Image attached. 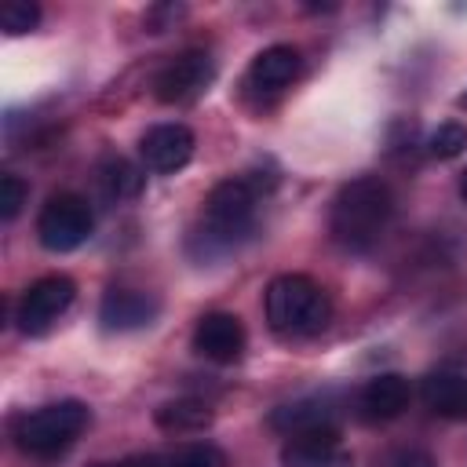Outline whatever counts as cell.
<instances>
[{
  "instance_id": "1",
  "label": "cell",
  "mask_w": 467,
  "mask_h": 467,
  "mask_svg": "<svg viewBox=\"0 0 467 467\" xmlns=\"http://www.w3.org/2000/svg\"><path fill=\"white\" fill-rule=\"evenodd\" d=\"M394 215V193L383 179L376 175H358L350 182L339 186V193L332 197V215H328V230L332 237L350 248V252H365L379 241V234L387 230Z\"/></svg>"
},
{
  "instance_id": "2",
  "label": "cell",
  "mask_w": 467,
  "mask_h": 467,
  "mask_svg": "<svg viewBox=\"0 0 467 467\" xmlns=\"http://www.w3.org/2000/svg\"><path fill=\"white\" fill-rule=\"evenodd\" d=\"M255 204L259 190L252 179H223L204 197V219L193 241H201V259H215L234 252L255 230Z\"/></svg>"
},
{
  "instance_id": "3",
  "label": "cell",
  "mask_w": 467,
  "mask_h": 467,
  "mask_svg": "<svg viewBox=\"0 0 467 467\" xmlns=\"http://www.w3.org/2000/svg\"><path fill=\"white\" fill-rule=\"evenodd\" d=\"M266 321L281 336H317L332 321L328 292L306 274H281L266 285L263 296Z\"/></svg>"
},
{
  "instance_id": "4",
  "label": "cell",
  "mask_w": 467,
  "mask_h": 467,
  "mask_svg": "<svg viewBox=\"0 0 467 467\" xmlns=\"http://www.w3.org/2000/svg\"><path fill=\"white\" fill-rule=\"evenodd\" d=\"M88 423H91L88 405L77 398H66V401H51L33 412H22L11 423V438L26 456L47 460V456H58L62 449H69Z\"/></svg>"
},
{
  "instance_id": "5",
  "label": "cell",
  "mask_w": 467,
  "mask_h": 467,
  "mask_svg": "<svg viewBox=\"0 0 467 467\" xmlns=\"http://www.w3.org/2000/svg\"><path fill=\"white\" fill-rule=\"evenodd\" d=\"M95 215L80 193H55L36 215V237L47 252H73L91 237Z\"/></svg>"
},
{
  "instance_id": "6",
  "label": "cell",
  "mask_w": 467,
  "mask_h": 467,
  "mask_svg": "<svg viewBox=\"0 0 467 467\" xmlns=\"http://www.w3.org/2000/svg\"><path fill=\"white\" fill-rule=\"evenodd\" d=\"M73 296H77V285L66 277V274H47L40 281H33L26 288V296L18 299V328L26 336H44L69 306H73Z\"/></svg>"
},
{
  "instance_id": "7",
  "label": "cell",
  "mask_w": 467,
  "mask_h": 467,
  "mask_svg": "<svg viewBox=\"0 0 467 467\" xmlns=\"http://www.w3.org/2000/svg\"><path fill=\"white\" fill-rule=\"evenodd\" d=\"M212 77H215V62H212V55L193 47V51H182L179 58H171V62L157 73V80H153V95H157L161 102H168V106H179V102L197 99V95L212 84Z\"/></svg>"
},
{
  "instance_id": "8",
  "label": "cell",
  "mask_w": 467,
  "mask_h": 467,
  "mask_svg": "<svg viewBox=\"0 0 467 467\" xmlns=\"http://www.w3.org/2000/svg\"><path fill=\"white\" fill-rule=\"evenodd\" d=\"M244 325L237 314H226V310H212L197 321L193 328V350L215 365H234L241 361L244 354Z\"/></svg>"
},
{
  "instance_id": "9",
  "label": "cell",
  "mask_w": 467,
  "mask_h": 467,
  "mask_svg": "<svg viewBox=\"0 0 467 467\" xmlns=\"http://www.w3.org/2000/svg\"><path fill=\"white\" fill-rule=\"evenodd\" d=\"M193 146H197V139H193V131L186 124H153L142 135L139 153H142V161H146L150 171L171 175V171H179V168L190 164Z\"/></svg>"
},
{
  "instance_id": "10",
  "label": "cell",
  "mask_w": 467,
  "mask_h": 467,
  "mask_svg": "<svg viewBox=\"0 0 467 467\" xmlns=\"http://www.w3.org/2000/svg\"><path fill=\"white\" fill-rule=\"evenodd\" d=\"M270 427L288 438L314 434V431H336V401L332 394H306V398L285 401L270 412Z\"/></svg>"
},
{
  "instance_id": "11",
  "label": "cell",
  "mask_w": 467,
  "mask_h": 467,
  "mask_svg": "<svg viewBox=\"0 0 467 467\" xmlns=\"http://www.w3.org/2000/svg\"><path fill=\"white\" fill-rule=\"evenodd\" d=\"M157 310H161V303L150 292H139V288H109L102 296L99 321H102L106 332H135V328H146L157 317Z\"/></svg>"
},
{
  "instance_id": "12",
  "label": "cell",
  "mask_w": 467,
  "mask_h": 467,
  "mask_svg": "<svg viewBox=\"0 0 467 467\" xmlns=\"http://www.w3.org/2000/svg\"><path fill=\"white\" fill-rule=\"evenodd\" d=\"M281 467H354V456L343 449L339 431H314L281 449Z\"/></svg>"
},
{
  "instance_id": "13",
  "label": "cell",
  "mask_w": 467,
  "mask_h": 467,
  "mask_svg": "<svg viewBox=\"0 0 467 467\" xmlns=\"http://www.w3.org/2000/svg\"><path fill=\"white\" fill-rule=\"evenodd\" d=\"M409 398H412V390H409V379H405V376H398V372H379V376H372V379L358 390V412H361L365 420H372V423H383V420L401 416V412L409 409Z\"/></svg>"
},
{
  "instance_id": "14",
  "label": "cell",
  "mask_w": 467,
  "mask_h": 467,
  "mask_svg": "<svg viewBox=\"0 0 467 467\" xmlns=\"http://www.w3.org/2000/svg\"><path fill=\"white\" fill-rule=\"evenodd\" d=\"M299 69H303V58L292 44H270L252 58L248 84L263 95H274V91H285L299 77Z\"/></svg>"
},
{
  "instance_id": "15",
  "label": "cell",
  "mask_w": 467,
  "mask_h": 467,
  "mask_svg": "<svg viewBox=\"0 0 467 467\" xmlns=\"http://www.w3.org/2000/svg\"><path fill=\"white\" fill-rule=\"evenodd\" d=\"M420 398L441 420H467V372H431Z\"/></svg>"
},
{
  "instance_id": "16",
  "label": "cell",
  "mask_w": 467,
  "mask_h": 467,
  "mask_svg": "<svg viewBox=\"0 0 467 467\" xmlns=\"http://www.w3.org/2000/svg\"><path fill=\"white\" fill-rule=\"evenodd\" d=\"M153 420L161 431L193 434V431H204L212 423V409H208V401H197V398H175V401H164L153 412Z\"/></svg>"
},
{
  "instance_id": "17",
  "label": "cell",
  "mask_w": 467,
  "mask_h": 467,
  "mask_svg": "<svg viewBox=\"0 0 467 467\" xmlns=\"http://www.w3.org/2000/svg\"><path fill=\"white\" fill-rule=\"evenodd\" d=\"M99 186L106 190V197L128 201V197H135L142 190V171L124 157H106L99 164Z\"/></svg>"
},
{
  "instance_id": "18",
  "label": "cell",
  "mask_w": 467,
  "mask_h": 467,
  "mask_svg": "<svg viewBox=\"0 0 467 467\" xmlns=\"http://www.w3.org/2000/svg\"><path fill=\"white\" fill-rule=\"evenodd\" d=\"M427 150H431V157H438V161H452V157H460V153L467 150V128H463L460 120H445V124H438V131L431 135Z\"/></svg>"
},
{
  "instance_id": "19",
  "label": "cell",
  "mask_w": 467,
  "mask_h": 467,
  "mask_svg": "<svg viewBox=\"0 0 467 467\" xmlns=\"http://www.w3.org/2000/svg\"><path fill=\"white\" fill-rule=\"evenodd\" d=\"M36 22H40V7L29 0H7L0 7V29L7 36H22V33L36 29Z\"/></svg>"
},
{
  "instance_id": "20",
  "label": "cell",
  "mask_w": 467,
  "mask_h": 467,
  "mask_svg": "<svg viewBox=\"0 0 467 467\" xmlns=\"http://www.w3.org/2000/svg\"><path fill=\"white\" fill-rule=\"evenodd\" d=\"M168 467H226V456H223V449L212 445V441H193V445L179 449V452L168 460Z\"/></svg>"
},
{
  "instance_id": "21",
  "label": "cell",
  "mask_w": 467,
  "mask_h": 467,
  "mask_svg": "<svg viewBox=\"0 0 467 467\" xmlns=\"http://www.w3.org/2000/svg\"><path fill=\"white\" fill-rule=\"evenodd\" d=\"M26 204V182L18 175H0V219L11 223Z\"/></svg>"
},
{
  "instance_id": "22",
  "label": "cell",
  "mask_w": 467,
  "mask_h": 467,
  "mask_svg": "<svg viewBox=\"0 0 467 467\" xmlns=\"http://www.w3.org/2000/svg\"><path fill=\"white\" fill-rule=\"evenodd\" d=\"M383 467H438V463H434V456L423 452V449H398V452H390V456L383 460Z\"/></svg>"
},
{
  "instance_id": "23",
  "label": "cell",
  "mask_w": 467,
  "mask_h": 467,
  "mask_svg": "<svg viewBox=\"0 0 467 467\" xmlns=\"http://www.w3.org/2000/svg\"><path fill=\"white\" fill-rule=\"evenodd\" d=\"M95 467H161V460L157 456H128L117 463H95Z\"/></svg>"
},
{
  "instance_id": "24",
  "label": "cell",
  "mask_w": 467,
  "mask_h": 467,
  "mask_svg": "<svg viewBox=\"0 0 467 467\" xmlns=\"http://www.w3.org/2000/svg\"><path fill=\"white\" fill-rule=\"evenodd\" d=\"M460 197H463V201H467V168H463V171H460Z\"/></svg>"
},
{
  "instance_id": "25",
  "label": "cell",
  "mask_w": 467,
  "mask_h": 467,
  "mask_svg": "<svg viewBox=\"0 0 467 467\" xmlns=\"http://www.w3.org/2000/svg\"><path fill=\"white\" fill-rule=\"evenodd\" d=\"M460 106H467V95H460Z\"/></svg>"
}]
</instances>
